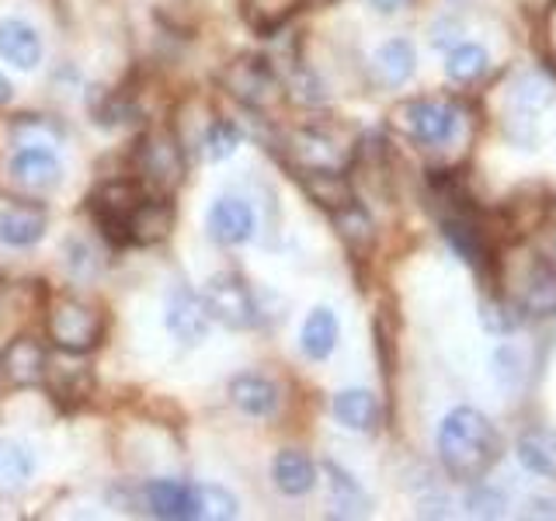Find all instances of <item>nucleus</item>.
Wrapping results in <instances>:
<instances>
[{
	"instance_id": "27",
	"label": "nucleus",
	"mask_w": 556,
	"mask_h": 521,
	"mask_svg": "<svg viewBox=\"0 0 556 521\" xmlns=\"http://www.w3.org/2000/svg\"><path fill=\"white\" fill-rule=\"evenodd\" d=\"M35 476V456L11 439H0V491H22Z\"/></svg>"
},
{
	"instance_id": "15",
	"label": "nucleus",
	"mask_w": 556,
	"mask_h": 521,
	"mask_svg": "<svg viewBox=\"0 0 556 521\" xmlns=\"http://www.w3.org/2000/svg\"><path fill=\"white\" fill-rule=\"evenodd\" d=\"M170 226H174V205H170V199L150 191V195L139 202L132 219H129V243H136V247H147V243L164 240L170 233Z\"/></svg>"
},
{
	"instance_id": "4",
	"label": "nucleus",
	"mask_w": 556,
	"mask_h": 521,
	"mask_svg": "<svg viewBox=\"0 0 556 521\" xmlns=\"http://www.w3.org/2000/svg\"><path fill=\"white\" fill-rule=\"evenodd\" d=\"M132 164H136V178L150 191H156V195H170L185 178V153L178 136L170 132L139 136L132 150Z\"/></svg>"
},
{
	"instance_id": "20",
	"label": "nucleus",
	"mask_w": 556,
	"mask_h": 521,
	"mask_svg": "<svg viewBox=\"0 0 556 521\" xmlns=\"http://www.w3.org/2000/svg\"><path fill=\"white\" fill-rule=\"evenodd\" d=\"M330 223H334L338 237L348 243V251L352 254H369L376 247V223L355 199L341 208H334V213H330Z\"/></svg>"
},
{
	"instance_id": "12",
	"label": "nucleus",
	"mask_w": 556,
	"mask_h": 521,
	"mask_svg": "<svg viewBox=\"0 0 556 521\" xmlns=\"http://www.w3.org/2000/svg\"><path fill=\"white\" fill-rule=\"evenodd\" d=\"M167 330L181 344H202L208 334V309L205 300H199L195 292L178 285L167 300Z\"/></svg>"
},
{
	"instance_id": "3",
	"label": "nucleus",
	"mask_w": 556,
	"mask_h": 521,
	"mask_svg": "<svg viewBox=\"0 0 556 521\" xmlns=\"http://www.w3.org/2000/svg\"><path fill=\"white\" fill-rule=\"evenodd\" d=\"M150 191L143 188L139 178H115V181H104L101 188L91 191V216L98 223V230L104 233V240H112L115 247H126L129 243V219L139 208Z\"/></svg>"
},
{
	"instance_id": "31",
	"label": "nucleus",
	"mask_w": 556,
	"mask_h": 521,
	"mask_svg": "<svg viewBox=\"0 0 556 521\" xmlns=\"http://www.w3.org/2000/svg\"><path fill=\"white\" fill-rule=\"evenodd\" d=\"M199 508H202V518H237L240 514V500L223 491V486H199Z\"/></svg>"
},
{
	"instance_id": "21",
	"label": "nucleus",
	"mask_w": 556,
	"mask_h": 521,
	"mask_svg": "<svg viewBox=\"0 0 556 521\" xmlns=\"http://www.w3.org/2000/svg\"><path fill=\"white\" fill-rule=\"evenodd\" d=\"M515 456L518 462L529 469L535 476H556V434L546 428H529L518 434V445H515Z\"/></svg>"
},
{
	"instance_id": "6",
	"label": "nucleus",
	"mask_w": 556,
	"mask_h": 521,
	"mask_svg": "<svg viewBox=\"0 0 556 521\" xmlns=\"http://www.w3.org/2000/svg\"><path fill=\"white\" fill-rule=\"evenodd\" d=\"M396 126L404 129L414 143L421 147H445L456 139L459 129V112L445 101L431 98H414L396 109Z\"/></svg>"
},
{
	"instance_id": "35",
	"label": "nucleus",
	"mask_w": 556,
	"mask_h": 521,
	"mask_svg": "<svg viewBox=\"0 0 556 521\" xmlns=\"http://www.w3.org/2000/svg\"><path fill=\"white\" fill-rule=\"evenodd\" d=\"M526 518H556V500L549 497H535L526 504Z\"/></svg>"
},
{
	"instance_id": "16",
	"label": "nucleus",
	"mask_w": 556,
	"mask_h": 521,
	"mask_svg": "<svg viewBox=\"0 0 556 521\" xmlns=\"http://www.w3.org/2000/svg\"><path fill=\"white\" fill-rule=\"evenodd\" d=\"M46 208L42 205H14L0 213V243L8 247H35L46 237Z\"/></svg>"
},
{
	"instance_id": "19",
	"label": "nucleus",
	"mask_w": 556,
	"mask_h": 521,
	"mask_svg": "<svg viewBox=\"0 0 556 521\" xmlns=\"http://www.w3.org/2000/svg\"><path fill=\"white\" fill-rule=\"evenodd\" d=\"M295 178H300L306 195L320 208H327V213H334V208H341L355 199L352 181L344 178V170H300Z\"/></svg>"
},
{
	"instance_id": "32",
	"label": "nucleus",
	"mask_w": 556,
	"mask_h": 521,
	"mask_svg": "<svg viewBox=\"0 0 556 521\" xmlns=\"http://www.w3.org/2000/svg\"><path fill=\"white\" fill-rule=\"evenodd\" d=\"M466 511L477 514V518H501L504 514V494L483 486L480 480L473 483V494L466 497Z\"/></svg>"
},
{
	"instance_id": "26",
	"label": "nucleus",
	"mask_w": 556,
	"mask_h": 521,
	"mask_svg": "<svg viewBox=\"0 0 556 521\" xmlns=\"http://www.w3.org/2000/svg\"><path fill=\"white\" fill-rule=\"evenodd\" d=\"M327 473V486H330V500H334L338 514L344 518H358V514H369V497H365V491L355 483L352 473H344V469L338 462H327L324 466Z\"/></svg>"
},
{
	"instance_id": "13",
	"label": "nucleus",
	"mask_w": 556,
	"mask_h": 521,
	"mask_svg": "<svg viewBox=\"0 0 556 521\" xmlns=\"http://www.w3.org/2000/svg\"><path fill=\"white\" fill-rule=\"evenodd\" d=\"M11 178L22 188L49 191L63 181V164H60V156L46 147H22L11 156Z\"/></svg>"
},
{
	"instance_id": "28",
	"label": "nucleus",
	"mask_w": 556,
	"mask_h": 521,
	"mask_svg": "<svg viewBox=\"0 0 556 521\" xmlns=\"http://www.w3.org/2000/svg\"><path fill=\"white\" fill-rule=\"evenodd\" d=\"M486 69H491V52H486L480 42H463L452 49L445 60V74L456 84H473L486 74Z\"/></svg>"
},
{
	"instance_id": "14",
	"label": "nucleus",
	"mask_w": 556,
	"mask_h": 521,
	"mask_svg": "<svg viewBox=\"0 0 556 521\" xmlns=\"http://www.w3.org/2000/svg\"><path fill=\"white\" fill-rule=\"evenodd\" d=\"M0 56L14 69H35L42 63V39L22 17H4L0 22Z\"/></svg>"
},
{
	"instance_id": "11",
	"label": "nucleus",
	"mask_w": 556,
	"mask_h": 521,
	"mask_svg": "<svg viewBox=\"0 0 556 521\" xmlns=\"http://www.w3.org/2000/svg\"><path fill=\"white\" fill-rule=\"evenodd\" d=\"M208 237L223 247H240V243H248L254 237V208L251 202L243 199H233V195H223L213 202L208 208Z\"/></svg>"
},
{
	"instance_id": "34",
	"label": "nucleus",
	"mask_w": 556,
	"mask_h": 521,
	"mask_svg": "<svg viewBox=\"0 0 556 521\" xmlns=\"http://www.w3.org/2000/svg\"><path fill=\"white\" fill-rule=\"evenodd\" d=\"M292 94L300 98V101H306V104H320L324 101V87H320V80L313 77L306 66H300L292 74Z\"/></svg>"
},
{
	"instance_id": "36",
	"label": "nucleus",
	"mask_w": 556,
	"mask_h": 521,
	"mask_svg": "<svg viewBox=\"0 0 556 521\" xmlns=\"http://www.w3.org/2000/svg\"><path fill=\"white\" fill-rule=\"evenodd\" d=\"M369 4L379 11V14H396L400 8H404L407 4V0H369Z\"/></svg>"
},
{
	"instance_id": "17",
	"label": "nucleus",
	"mask_w": 556,
	"mask_h": 521,
	"mask_svg": "<svg viewBox=\"0 0 556 521\" xmlns=\"http://www.w3.org/2000/svg\"><path fill=\"white\" fill-rule=\"evenodd\" d=\"M271 480L286 497H303L317 486V466H313L306 452L282 448L271 462Z\"/></svg>"
},
{
	"instance_id": "9",
	"label": "nucleus",
	"mask_w": 556,
	"mask_h": 521,
	"mask_svg": "<svg viewBox=\"0 0 556 521\" xmlns=\"http://www.w3.org/2000/svg\"><path fill=\"white\" fill-rule=\"evenodd\" d=\"M139 500H143V508L153 518H167V521L202 518L199 486L181 483V480H150L147 486H139Z\"/></svg>"
},
{
	"instance_id": "29",
	"label": "nucleus",
	"mask_w": 556,
	"mask_h": 521,
	"mask_svg": "<svg viewBox=\"0 0 556 521\" xmlns=\"http://www.w3.org/2000/svg\"><path fill=\"white\" fill-rule=\"evenodd\" d=\"M240 147V126L230 118H213L202 132V156L205 161H226V156H233V150Z\"/></svg>"
},
{
	"instance_id": "24",
	"label": "nucleus",
	"mask_w": 556,
	"mask_h": 521,
	"mask_svg": "<svg viewBox=\"0 0 556 521\" xmlns=\"http://www.w3.org/2000/svg\"><path fill=\"white\" fill-rule=\"evenodd\" d=\"M230 399H233V407H240L251 417H271L278 410L275 382L261 379V376H237L230 382Z\"/></svg>"
},
{
	"instance_id": "30",
	"label": "nucleus",
	"mask_w": 556,
	"mask_h": 521,
	"mask_svg": "<svg viewBox=\"0 0 556 521\" xmlns=\"http://www.w3.org/2000/svg\"><path fill=\"white\" fill-rule=\"evenodd\" d=\"M549 101H553V91H549V84H543V80H529L526 77L511 91V109L521 118H535L539 112H546Z\"/></svg>"
},
{
	"instance_id": "22",
	"label": "nucleus",
	"mask_w": 556,
	"mask_h": 521,
	"mask_svg": "<svg viewBox=\"0 0 556 521\" xmlns=\"http://www.w3.org/2000/svg\"><path fill=\"white\" fill-rule=\"evenodd\" d=\"M414 66H417V56H414V46L407 39L382 42L372 56V69H376L382 87H404L414 77Z\"/></svg>"
},
{
	"instance_id": "33",
	"label": "nucleus",
	"mask_w": 556,
	"mask_h": 521,
	"mask_svg": "<svg viewBox=\"0 0 556 521\" xmlns=\"http://www.w3.org/2000/svg\"><path fill=\"white\" fill-rule=\"evenodd\" d=\"M494 376H497L501 386H508V390H515L521 382V355L515 352V347L501 344L494 352Z\"/></svg>"
},
{
	"instance_id": "5",
	"label": "nucleus",
	"mask_w": 556,
	"mask_h": 521,
	"mask_svg": "<svg viewBox=\"0 0 556 521\" xmlns=\"http://www.w3.org/2000/svg\"><path fill=\"white\" fill-rule=\"evenodd\" d=\"M219 87L251 112H265L282 98V80L265 56H237L233 63H226Z\"/></svg>"
},
{
	"instance_id": "23",
	"label": "nucleus",
	"mask_w": 556,
	"mask_h": 521,
	"mask_svg": "<svg viewBox=\"0 0 556 521\" xmlns=\"http://www.w3.org/2000/svg\"><path fill=\"white\" fill-rule=\"evenodd\" d=\"M518 300H521V309L532 313V317H549V313H556V268L549 260H539L526 275Z\"/></svg>"
},
{
	"instance_id": "1",
	"label": "nucleus",
	"mask_w": 556,
	"mask_h": 521,
	"mask_svg": "<svg viewBox=\"0 0 556 521\" xmlns=\"http://www.w3.org/2000/svg\"><path fill=\"white\" fill-rule=\"evenodd\" d=\"M439 462L456 483L483 480L501 459V434L494 421L477 407H456L442 417L434 434Z\"/></svg>"
},
{
	"instance_id": "37",
	"label": "nucleus",
	"mask_w": 556,
	"mask_h": 521,
	"mask_svg": "<svg viewBox=\"0 0 556 521\" xmlns=\"http://www.w3.org/2000/svg\"><path fill=\"white\" fill-rule=\"evenodd\" d=\"M14 98V87H11V80L0 74V104H8Z\"/></svg>"
},
{
	"instance_id": "18",
	"label": "nucleus",
	"mask_w": 556,
	"mask_h": 521,
	"mask_svg": "<svg viewBox=\"0 0 556 521\" xmlns=\"http://www.w3.org/2000/svg\"><path fill=\"white\" fill-rule=\"evenodd\" d=\"M338 338H341V323L334 317V309H327V306L309 309V317L303 320V330H300L303 355L309 361H324V358L334 355Z\"/></svg>"
},
{
	"instance_id": "7",
	"label": "nucleus",
	"mask_w": 556,
	"mask_h": 521,
	"mask_svg": "<svg viewBox=\"0 0 556 521\" xmlns=\"http://www.w3.org/2000/svg\"><path fill=\"white\" fill-rule=\"evenodd\" d=\"M205 309H208V317L219 320L223 327H230V330H248V327H254L261 320L254 292L237 271H223V275L208 278Z\"/></svg>"
},
{
	"instance_id": "25",
	"label": "nucleus",
	"mask_w": 556,
	"mask_h": 521,
	"mask_svg": "<svg viewBox=\"0 0 556 521\" xmlns=\"http://www.w3.org/2000/svg\"><path fill=\"white\" fill-rule=\"evenodd\" d=\"M330 410L348 431H372L379 424V404L369 390H341Z\"/></svg>"
},
{
	"instance_id": "2",
	"label": "nucleus",
	"mask_w": 556,
	"mask_h": 521,
	"mask_svg": "<svg viewBox=\"0 0 556 521\" xmlns=\"http://www.w3.org/2000/svg\"><path fill=\"white\" fill-rule=\"evenodd\" d=\"M46 334L60 352L87 355L104 338V317L94 303L77 300V295H60L46 309Z\"/></svg>"
},
{
	"instance_id": "10",
	"label": "nucleus",
	"mask_w": 556,
	"mask_h": 521,
	"mask_svg": "<svg viewBox=\"0 0 556 521\" xmlns=\"http://www.w3.org/2000/svg\"><path fill=\"white\" fill-rule=\"evenodd\" d=\"M289 153L295 161V170H344L352 164V153H348L334 136H327L320 129L292 132Z\"/></svg>"
},
{
	"instance_id": "8",
	"label": "nucleus",
	"mask_w": 556,
	"mask_h": 521,
	"mask_svg": "<svg viewBox=\"0 0 556 521\" xmlns=\"http://www.w3.org/2000/svg\"><path fill=\"white\" fill-rule=\"evenodd\" d=\"M49 376V352L39 338H14L0 347V393L42 386Z\"/></svg>"
}]
</instances>
